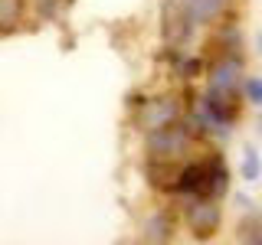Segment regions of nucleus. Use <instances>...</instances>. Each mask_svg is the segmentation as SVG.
<instances>
[{
  "label": "nucleus",
  "instance_id": "obj_16",
  "mask_svg": "<svg viewBox=\"0 0 262 245\" xmlns=\"http://www.w3.org/2000/svg\"><path fill=\"white\" fill-rule=\"evenodd\" d=\"M256 131H259V137H262V114H259V121H256Z\"/></svg>",
  "mask_w": 262,
  "mask_h": 245
},
{
  "label": "nucleus",
  "instance_id": "obj_11",
  "mask_svg": "<svg viewBox=\"0 0 262 245\" xmlns=\"http://www.w3.org/2000/svg\"><path fill=\"white\" fill-rule=\"evenodd\" d=\"M239 242H262V216L249 212V219L239 223Z\"/></svg>",
  "mask_w": 262,
  "mask_h": 245
},
{
  "label": "nucleus",
  "instance_id": "obj_12",
  "mask_svg": "<svg viewBox=\"0 0 262 245\" xmlns=\"http://www.w3.org/2000/svg\"><path fill=\"white\" fill-rule=\"evenodd\" d=\"M243 98L252 108H262V76H246L243 79Z\"/></svg>",
  "mask_w": 262,
  "mask_h": 245
},
{
  "label": "nucleus",
  "instance_id": "obj_8",
  "mask_svg": "<svg viewBox=\"0 0 262 245\" xmlns=\"http://www.w3.org/2000/svg\"><path fill=\"white\" fill-rule=\"evenodd\" d=\"M229 0H190V16L196 27H203V23H213L220 13H223V7Z\"/></svg>",
  "mask_w": 262,
  "mask_h": 245
},
{
  "label": "nucleus",
  "instance_id": "obj_15",
  "mask_svg": "<svg viewBox=\"0 0 262 245\" xmlns=\"http://www.w3.org/2000/svg\"><path fill=\"white\" fill-rule=\"evenodd\" d=\"M256 49H259V56H262V30H256Z\"/></svg>",
  "mask_w": 262,
  "mask_h": 245
},
{
  "label": "nucleus",
  "instance_id": "obj_4",
  "mask_svg": "<svg viewBox=\"0 0 262 245\" xmlns=\"http://www.w3.org/2000/svg\"><path fill=\"white\" fill-rule=\"evenodd\" d=\"M180 121V102L174 95H164V98H154V102H144L141 105V114H138V128L144 131H158V128H167Z\"/></svg>",
  "mask_w": 262,
  "mask_h": 245
},
{
  "label": "nucleus",
  "instance_id": "obj_14",
  "mask_svg": "<svg viewBox=\"0 0 262 245\" xmlns=\"http://www.w3.org/2000/svg\"><path fill=\"white\" fill-rule=\"evenodd\" d=\"M236 206H239L243 212H252V209H256V206H252V200H249L246 193H236Z\"/></svg>",
  "mask_w": 262,
  "mask_h": 245
},
{
  "label": "nucleus",
  "instance_id": "obj_6",
  "mask_svg": "<svg viewBox=\"0 0 262 245\" xmlns=\"http://www.w3.org/2000/svg\"><path fill=\"white\" fill-rule=\"evenodd\" d=\"M226 190H229L226 160H223V154H213V157H210V180H207V193H203V196L220 200V196H226Z\"/></svg>",
  "mask_w": 262,
  "mask_h": 245
},
{
  "label": "nucleus",
  "instance_id": "obj_13",
  "mask_svg": "<svg viewBox=\"0 0 262 245\" xmlns=\"http://www.w3.org/2000/svg\"><path fill=\"white\" fill-rule=\"evenodd\" d=\"M20 16V0H0V23H13Z\"/></svg>",
  "mask_w": 262,
  "mask_h": 245
},
{
  "label": "nucleus",
  "instance_id": "obj_7",
  "mask_svg": "<svg viewBox=\"0 0 262 245\" xmlns=\"http://www.w3.org/2000/svg\"><path fill=\"white\" fill-rule=\"evenodd\" d=\"M170 232H174V223H170V216L161 209V212H154V216L144 223L141 239L144 242H170Z\"/></svg>",
  "mask_w": 262,
  "mask_h": 245
},
{
  "label": "nucleus",
  "instance_id": "obj_2",
  "mask_svg": "<svg viewBox=\"0 0 262 245\" xmlns=\"http://www.w3.org/2000/svg\"><path fill=\"white\" fill-rule=\"evenodd\" d=\"M184 216H187V226H190V232L196 239H210L220 229L223 209H220V200H213V196H190Z\"/></svg>",
  "mask_w": 262,
  "mask_h": 245
},
{
  "label": "nucleus",
  "instance_id": "obj_9",
  "mask_svg": "<svg viewBox=\"0 0 262 245\" xmlns=\"http://www.w3.org/2000/svg\"><path fill=\"white\" fill-rule=\"evenodd\" d=\"M239 177H243V183H259V180H262V157H259V151H256L252 144L243 151Z\"/></svg>",
  "mask_w": 262,
  "mask_h": 245
},
{
  "label": "nucleus",
  "instance_id": "obj_1",
  "mask_svg": "<svg viewBox=\"0 0 262 245\" xmlns=\"http://www.w3.org/2000/svg\"><path fill=\"white\" fill-rule=\"evenodd\" d=\"M190 141H193V128H190V125H180V121H174V125H167V128L147 131L144 147H147V157H151V160L167 163V160L184 157L187 147H190Z\"/></svg>",
  "mask_w": 262,
  "mask_h": 245
},
{
  "label": "nucleus",
  "instance_id": "obj_5",
  "mask_svg": "<svg viewBox=\"0 0 262 245\" xmlns=\"http://www.w3.org/2000/svg\"><path fill=\"white\" fill-rule=\"evenodd\" d=\"M207 180H210V157L207 160H190L174 174L167 190L177 196H203L207 193Z\"/></svg>",
  "mask_w": 262,
  "mask_h": 245
},
{
  "label": "nucleus",
  "instance_id": "obj_3",
  "mask_svg": "<svg viewBox=\"0 0 262 245\" xmlns=\"http://www.w3.org/2000/svg\"><path fill=\"white\" fill-rule=\"evenodd\" d=\"M243 56L239 53H223L210 69V85L213 92L223 95H243Z\"/></svg>",
  "mask_w": 262,
  "mask_h": 245
},
{
  "label": "nucleus",
  "instance_id": "obj_10",
  "mask_svg": "<svg viewBox=\"0 0 262 245\" xmlns=\"http://www.w3.org/2000/svg\"><path fill=\"white\" fill-rule=\"evenodd\" d=\"M174 72L184 82H190V79H196L203 72V62L196 59V56H174Z\"/></svg>",
  "mask_w": 262,
  "mask_h": 245
}]
</instances>
